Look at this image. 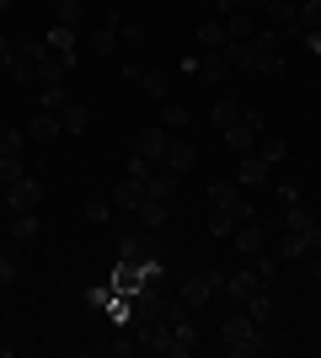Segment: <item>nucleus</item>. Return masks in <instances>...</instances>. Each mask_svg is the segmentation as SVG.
<instances>
[{"instance_id": "nucleus-44", "label": "nucleus", "mask_w": 321, "mask_h": 358, "mask_svg": "<svg viewBox=\"0 0 321 358\" xmlns=\"http://www.w3.org/2000/svg\"><path fill=\"white\" fill-rule=\"evenodd\" d=\"M273 193H278V203H284V209H290V203H300V187H294V182H278Z\"/></svg>"}, {"instance_id": "nucleus-38", "label": "nucleus", "mask_w": 321, "mask_h": 358, "mask_svg": "<svg viewBox=\"0 0 321 358\" xmlns=\"http://www.w3.org/2000/svg\"><path fill=\"white\" fill-rule=\"evenodd\" d=\"M252 268H257L262 289H273V284H278V257H262V252H257V262H252Z\"/></svg>"}, {"instance_id": "nucleus-2", "label": "nucleus", "mask_w": 321, "mask_h": 358, "mask_svg": "<svg viewBox=\"0 0 321 358\" xmlns=\"http://www.w3.org/2000/svg\"><path fill=\"white\" fill-rule=\"evenodd\" d=\"M225 278H230L225 262H214V268H204V273H187V278H183V305H187V310H204V305L225 289Z\"/></svg>"}, {"instance_id": "nucleus-5", "label": "nucleus", "mask_w": 321, "mask_h": 358, "mask_svg": "<svg viewBox=\"0 0 321 358\" xmlns=\"http://www.w3.org/2000/svg\"><path fill=\"white\" fill-rule=\"evenodd\" d=\"M145 257H161V241H155V230H123L118 236V262H145Z\"/></svg>"}, {"instance_id": "nucleus-15", "label": "nucleus", "mask_w": 321, "mask_h": 358, "mask_svg": "<svg viewBox=\"0 0 321 358\" xmlns=\"http://www.w3.org/2000/svg\"><path fill=\"white\" fill-rule=\"evenodd\" d=\"M54 22L86 38V0H54Z\"/></svg>"}, {"instance_id": "nucleus-18", "label": "nucleus", "mask_w": 321, "mask_h": 358, "mask_svg": "<svg viewBox=\"0 0 321 358\" xmlns=\"http://www.w3.org/2000/svg\"><path fill=\"white\" fill-rule=\"evenodd\" d=\"M76 70V64L70 59H59V54H54V48H48L43 59H38V86H64V75Z\"/></svg>"}, {"instance_id": "nucleus-42", "label": "nucleus", "mask_w": 321, "mask_h": 358, "mask_svg": "<svg viewBox=\"0 0 321 358\" xmlns=\"http://www.w3.org/2000/svg\"><path fill=\"white\" fill-rule=\"evenodd\" d=\"M16 278H22V268H16V257H6V252H0V289H6V284H16Z\"/></svg>"}, {"instance_id": "nucleus-4", "label": "nucleus", "mask_w": 321, "mask_h": 358, "mask_svg": "<svg viewBox=\"0 0 321 358\" xmlns=\"http://www.w3.org/2000/svg\"><path fill=\"white\" fill-rule=\"evenodd\" d=\"M0 198H6V209H11V214H32L38 203H43V182H38V177L27 171V177H16V182H11V187H6Z\"/></svg>"}, {"instance_id": "nucleus-49", "label": "nucleus", "mask_w": 321, "mask_h": 358, "mask_svg": "<svg viewBox=\"0 0 321 358\" xmlns=\"http://www.w3.org/2000/svg\"><path fill=\"white\" fill-rule=\"evenodd\" d=\"M199 6H209V11H220V0H199Z\"/></svg>"}, {"instance_id": "nucleus-26", "label": "nucleus", "mask_w": 321, "mask_h": 358, "mask_svg": "<svg viewBox=\"0 0 321 358\" xmlns=\"http://www.w3.org/2000/svg\"><path fill=\"white\" fill-rule=\"evenodd\" d=\"M257 145H262L257 155H262L268 166H284V161H290V139H278V134H262Z\"/></svg>"}, {"instance_id": "nucleus-41", "label": "nucleus", "mask_w": 321, "mask_h": 358, "mask_svg": "<svg viewBox=\"0 0 321 358\" xmlns=\"http://www.w3.org/2000/svg\"><path fill=\"white\" fill-rule=\"evenodd\" d=\"M316 224V209H306V203H290V230H311Z\"/></svg>"}, {"instance_id": "nucleus-25", "label": "nucleus", "mask_w": 321, "mask_h": 358, "mask_svg": "<svg viewBox=\"0 0 321 358\" xmlns=\"http://www.w3.org/2000/svg\"><path fill=\"white\" fill-rule=\"evenodd\" d=\"M236 118H241V102H236V96H220V102H214V113H209V123L220 129V134H225Z\"/></svg>"}, {"instance_id": "nucleus-24", "label": "nucleus", "mask_w": 321, "mask_h": 358, "mask_svg": "<svg viewBox=\"0 0 321 358\" xmlns=\"http://www.w3.org/2000/svg\"><path fill=\"white\" fill-rule=\"evenodd\" d=\"M225 59L230 70H257V43L246 38V43H225Z\"/></svg>"}, {"instance_id": "nucleus-36", "label": "nucleus", "mask_w": 321, "mask_h": 358, "mask_svg": "<svg viewBox=\"0 0 321 358\" xmlns=\"http://www.w3.org/2000/svg\"><path fill=\"white\" fill-rule=\"evenodd\" d=\"M27 150V129H0V155H22Z\"/></svg>"}, {"instance_id": "nucleus-9", "label": "nucleus", "mask_w": 321, "mask_h": 358, "mask_svg": "<svg viewBox=\"0 0 321 358\" xmlns=\"http://www.w3.org/2000/svg\"><path fill=\"white\" fill-rule=\"evenodd\" d=\"M236 182H241V187H268V182H273V166L262 161L257 150H246V155H241V171H236Z\"/></svg>"}, {"instance_id": "nucleus-48", "label": "nucleus", "mask_w": 321, "mask_h": 358, "mask_svg": "<svg viewBox=\"0 0 321 358\" xmlns=\"http://www.w3.org/2000/svg\"><path fill=\"white\" fill-rule=\"evenodd\" d=\"M11 6H16V0H0V16H6V11H11Z\"/></svg>"}, {"instance_id": "nucleus-21", "label": "nucleus", "mask_w": 321, "mask_h": 358, "mask_svg": "<svg viewBox=\"0 0 321 358\" xmlns=\"http://www.w3.org/2000/svg\"><path fill=\"white\" fill-rule=\"evenodd\" d=\"M199 75H204V86H225V80H230L225 48H220V54H204V59H199Z\"/></svg>"}, {"instance_id": "nucleus-19", "label": "nucleus", "mask_w": 321, "mask_h": 358, "mask_svg": "<svg viewBox=\"0 0 321 358\" xmlns=\"http://www.w3.org/2000/svg\"><path fill=\"white\" fill-rule=\"evenodd\" d=\"M199 43H204V54H220V48L230 43L225 38V16H204L199 22Z\"/></svg>"}, {"instance_id": "nucleus-50", "label": "nucleus", "mask_w": 321, "mask_h": 358, "mask_svg": "<svg viewBox=\"0 0 321 358\" xmlns=\"http://www.w3.org/2000/svg\"><path fill=\"white\" fill-rule=\"evenodd\" d=\"M0 358H11V343H0Z\"/></svg>"}, {"instance_id": "nucleus-12", "label": "nucleus", "mask_w": 321, "mask_h": 358, "mask_svg": "<svg viewBox=\"0 0 321 358\" xmlns=\"http://www.w3.org/2000/svg\"><path fill=\"white\" fill-rule=\"evenodd\" d=\"M166 145H171V139H166V129H139V134H134V155H145V161H166Z\"/></svg>"}, {"instance_id": "nucleus-46", "label": "nucleus", "mask_w": 321, "mask_h": 358, "mask_svg": "<svg viewBox=\"0 0 321 358\" xmlns=\"http://www.w3.org/2000/svg\"><path fill=\"white\" fill-rule=\"evenodd\" d=\"M300 43H306L311 54H321V27H306V32H300Z\"/></svg>"}, {"instance_id": "nucleus-32", "label": "nucleus", "mask_w": 321, "mask_h": 358, "mask_svg": "<svg viewBox=\"0 0 321 358\" xmlns=\"http://www.w3.org/2000/svg\"><path fill=\"white\" fill-rule=\"evenodd\" d=\"M139 91H145V96H155V102H166V91H171V80L161 70H145V80H139Z\"/></svg>"}, {"instance_id": "nucleus-7", "label": "nucleus", "mask_w": 321, "mask_h": 358, "mask_svg": "<svg viewBox=\"0 0 321 358\" xmlns=\"http://www.w3.org/2000/svg\"><path fill=\"white\" fill-rule=\"evenodd\" d=\"M230 241H236V257H257L262 246H268V230H262L257 220H241L230 230Z\"/></svg>"}, {"instance_id": "nucleus-31", "label": "nucleus", "mask_w": 321, "mask_h": 358, "mask_svg": "<svg viewBox=\"0 0 321 358\" xmlns=\"http://www.w3.org/2000/svg\"><path fill=\"white\" fill-rule=\"evenodd\" d=\"M316 224H311V230H316ZM311 230H284V257H306L311 252Z\"/></svg>"}, {"instance_id": "nucleus-8", "label": "nucleus", "mask_w": 321, "mask_h": 358, "mask_svg": "<svg viewBox=\"0 0 321 358\" xmlns=\"http://www.w3.org/2000/svg\"><path fill=\"white\" fill-rule=\"evenodd\" d=\"M80 43L92 48L97 59H113V48H118V16H107L102 27H92V32H86V38H80Z\"/></svg>"}, {"instance_id": "nucleus-10", "label": "nucleus", "mask_w": 321, "mask_h": 358, "mask_svg": "<svg viewBox=\"0 0 321 358\" xmlns=\"http://www.w3.org/2000/svg\"><path fill=\"white\" fill-rule=\"evenodd\" d=\"M257 75H278L284 70V54H278V32H257Z\"/></svg>"}, {"instance_id": "nucleus-34", "label": "nucleus", "mask_w": 321, "mask_h": 358, "mask_svg": "<svg viewBox=\"0 0 321 358\" xmlns=\"http://www.w3.org/2000/svg\"><path fill=\"white\" fill-rule=\"evenodd\" d=\"M16 177H27V166H22V155H0V193L11 187Z\"/></svg>"}, {"instance_id": "nucleus-39", "label": "nucleus", "mask_w": 321, "mask_h": 358, "mask_svg": "<svg viewBox=\"0 0 321 358\" xmlns=\"http://www.w3.org/2000/svg\"><path fill=\"white\" fill-rule=\"evenodd\" d=\"M294 16H300V27H321V0H300Z\"/></svg>"}, {"instance_id": "nucleus-45", "label": "nucleus", "mask_w": 321, "mask_h": 358, "mask_svg": "<svg viewBox=\"0 0 321 358\" xmlns=\"http://www.w3.org/2000/svg\"><path fill=\"white\" fill-rule=\"evenodd\" d=\"M11 59H16V38H6V32H0V70H6Z\"/></svg>"}, {"instance_id": "nucleus-14", "label": "nucleus", "mask_w": 321, "mask_h": 358, "mask_svg": "<svg viewBox=\"0 0 321 358\" xmlns=\"http://www.w3.org/2000/svg\"><path fill=\"white\" fill-rule=\"evenodd\" d=\"M145 198H150V193H145V182H139V177H123L118 187H113V203H118L123 214H139V203H145Z\"/></svg>"}, {"instance_id": "nucleus-33", "label": "nucleus", "mask_w": 321, "mask_h": 358, "mask_svg": "<svg viewBox=\"0 0 321 358\" xmlns=\"http://www.w3.org/2000/svg\"><path fill=\"white\" fill-rule=\"evenodd\" d=\"M38 107H43V113H64V107H70V91H64V86H43Z\"/></svg>"}, {"instance_id": "nucleus-30", "label": "nucleus", "mask_w": 321, "mask_h": 358, "mask_svg": "<svg viewBox=\"0 0 321 358\" xmlns=\"http://www.w3.org/2000/svg\"><path fill=\"white\" fill-rule=\"evenodd\" d=\"M236 198H241V182H209V203L214 209H230Z\"/></svg>"}, {"instance_id": "nucleus-11", "label": "nucleus", "mask_w": 321, "mask_h": 358, "mask_svg": "<svg viewBox=\"0 0 321 358\" xmlns=\"http://www.w3.org/2000/svg\"><path fill=\"white\" fill-rule=\"evenodd\" d=\"M59 134H64L59 113H43V107H38V113H32V123H27V139H32V145H54Z\"/></svg>"}, {"instance_id": "nucleus-40", "label": "nucleus", "mask_w": 321, "mask_h": 358, "mask_svg": "<svg viewBox=\"0 0 321 358\" xmlns=\"http://www.w3.org/2000/svg\"><path fill=\"white\" fill-rule=\"evenodd\" d=\"M80 220H86V224H107V220H113V209H107L102 198H92V203L80 209Z\"/></svg>"}, {"instance_id": "nucleus-35", "label": "nucleus", "mask_w": 321, "mask_h": 358, "mask_svg": "<svg viewBox=\"0 0 321 358\" xmlns=\"http://www.w3.org/2000/svg\"><path fill=\"white\" fill-rule=\"evenodd\" d=\"M230 230H236V214H230V209H214L209 214V236L214 241H230Z\"/></svg>"}, {"instance_id": "nucleus-16", "label": "nucleus", "mask_w": 321, "mask_h": 358, "mask_svg": "<svg viewBox=\"0 0 321 358\" xmlns=\"http://www.w3.org/2000/svg\"><path fill=\"white\" fill-rule=\"evenodd\" d=\"M241 310L257 321V327H273V315H278V305H273V289H257L252 299H241Z\"/></svg>"}, {"instance_id": "nucleus-1", "label": "nucleus", "mask_w": 321, "mask_h": 358, "mask_svg": "<svg viewBox=\"0 0 321 358\" xmlns=\"http://www.w3.org/2000/svg\"><path fill=\"white\" fill-rule=\"evenodd\" d=\"M220 343H225L230 358H262L268 353V327H257L246 310H236L220 321Z\"/></svg>"}, {"instance_id": "nucleus-22", "label": "nucleus", "mask_w": 321, "mask_h": 358, "mask_svg": "<svg viewBox=\"0 0 321 358\" xmlns=\"http://www.w3.org/2000/svg\"><path fill=\"white\" fill-rule=\"evenodd\" d=\"M59 123H64V134H86V129H92V107L70 96V107L59 113Z\"/></svg>"}, {"instance_id": "nucleus-37", "label": "nucleus", "mask_w": 321, "mask_h": 358, "mask_svg": "<svg viewBox=\"0 0 321 358\" xmlns=\"http://www.w3.org/2000/svg\"><path fill=\"white\" fill-rule=\"evenodd\" d=\"M187 118H193V113H187L183 102H161V123H166V129H187Z\"/></svg>"}, {"instance_id": "nucleus-43", "label": "nucleus", "mask_w": 321, "mask_h": 358, "mask_svg": "<svg viewBox=\"0 0 321 358\" xmlns=\"http://www.w3.org/2000/svg\"><path fill=\"white\" fill-rule=\"evenodd\" d=\"M134 348H139L134 337H118V343H102V353H107V358H113V353H118V358H129Z\"/></svg>"}, {"instance_id": "nucleus-27", "label": "nucleus", "mask_w": 321, "mask_h": 358, "mask_svg": "<svg viewBox=\"0 0 321 358\" xmlns=\"http://www.w3.org/2000/svg\"><path fill=\"white\" fill-rule=\"evenodd\" d=\"M145 193H150V198H161V203H171V193H177V171H150Z\"/></svg>"}, {"instance_id": "nucleus-17", "label": "nucleus", "mask_w": 321, "mask_h": 358, "mask_svg": "<svg viewBox=\"0 0 321 358\" xmlns=\"http://www.w3.org/2000/svg\"><path fill=\"white\" fill-rule=\"evenodd\" d=\"M43 43L54 48V54H59V59H70L76 64V48H80V32H70V27H59V22H54V27L43 32Z\"/></svg>"}, {"instance_id": "nucleus-47", "label": "nucleus", "mask_w": 321, "mask_h": 358, "mask_svg": "<svg viewBox=\"0 0 321 358\" xmlns=\"http://www.w3.org/2000/svg\"><path fill=\"white\" fill-rule=\"evenodd\" d=\"M262 6H268V0H241V11H262Z\"/></svg>"}, {"instance_id": "nucleus-28", "label": "nucleus", "mask_w": 321, "mask_h": 358, "mask_svg": "<svg viewBox=\"0 0 321 358\" xmlns=\"http://www.w3.org/2000/svg\"><path fill=\"white\" fill-rule=\"evenodd\" d=\"M38 236H43L38 209H32V214H16V220H11V241H38Z\"/></svg>"}, {"instance_id": "nucleus-20", "label": "nucleus", "mask_w": 321, "mask_h": 358, "mask_svg": "<svg viewBox=\"0 0 321 358\" xmlns=\"http://www.w3.org/2000/svg\"><path fill=\"white\" fill-rule=\"evenodd\" d=\"M193 166H199V150L187 145V139H171V145H166V171L183 177V171H193Z\"/></svg>"}, {"instance_id": "nucleus-6", "label": "nucleus", "mask_w": 321, "mask_h": 358, "mask_svg": "<svg viewBox=\"0 0 321 358\" xmlns=\"http://www.w3.org/2000/svg\"><path fill=\"white\" fill-rule=\"evenodd\" d=\"M139 348H150V353H161V358H187V348L177 343L171 321H150V327H145V337H139Z\"/></svg>"}, {"instance_id": "nucleus-13", "label": "nucleus", "mask_w": 321, "mask_h": 358, "mask_svg": "<svg viewBox=\"0 0 321 358\" xmlns=\"http://www.w3.org/2000/svg\"><path fill=\"white\" fill-rule=\"evenodd\" d=\"M262 289V278H257V268L246 262V268H230V278H225V294L230 299H252Z\"/></svg>"}, {"instance_id": "nucleus-3", "label": "nucleus", "mask_w": 321, "mask_h": 358, "mask_svg": "<svg viewBox=\"0 0 321 358\" xmlns=\"http://www.w3.org/2000/svg\"><path fill=\"white\" fill-rule=\"evenodd\" d=\"M262 134H268V118H262L257 107H241V118H236V123L225 129V145L236 150V155H246V150L257 145Z\"/></svg>"}, {"instance_id": "nucleus-29", "label": "nucleus", "mask_w": 321, "mask_h": 358, "mask_svg": "<svg viewBox=\"0 0 321 358\" xmlns=\"http://www.w3.org/2000/svg\"><path fill=\"white\" fill-rule=\"evenodd\" d=\"M139 224H145V230H166V203H161V198H145V203H139Z\"/></svg>"}, {"instance_id": "nucleus-23", "label": "nucleus", "mask_w": 321, "mask_h": 358, "mask_svg": "<svg viewBox=\"0 0 321 358\" xmlns=\"http://www.w3.org/2000/svg\"><path fill=\"white\" fill-rule=\"evenodd\" d=\"M225 38H230V43L257 38V22H252V11H230V16H225Z\"/></svg>"}]
</instances>
